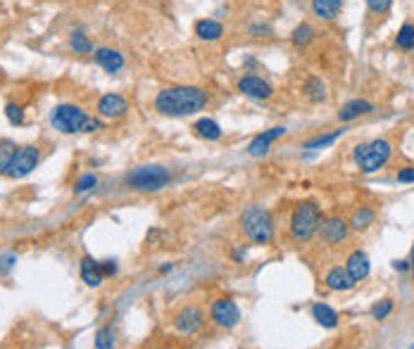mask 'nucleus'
Masks as SVG:
<instances>
[{
    "label": "nucleus",
    "instance_id": "23",
    "mask_svg": "<svg viewBox=\"0 0 414 349\" xmlns=\"http://www.w3.org/2000/svg\"><path fill=\"white\" fill-rule=\"evenodd\" d=\"M312 316H314V321L319 325H324V328H336L338 325V313L333 311L329 304H321V302H317V304L312 307Z\"/></svg>",
    "mask_w": 414,
    "mask_h": 349
},
{
    "label": "nucleus",
    "instance_id": "7",
    "mask_svg": "<svg viewBox=\"0 0 414 349\" xmlns=\"http://www.w3.org/2000/svg\"><path fill=\"white\" fill-rule=\"evenodd\" d=\"M38 162H41V150H38L36 145H24V148H17L15 155H13V160H10L8 169H5V176L15 178V181H17V178H24L38 166Z\"/></svg>",
    "mask_w": 414,
    "mask_h": 349
},
{
    "label": "nucleus",
    "instance_id": "3",
    "mask_svg": "<svg viewBox=\"0 0 414 349\" xmlns=\"http://www.w3.org/2000/svg\"><path fill=\"white\" fill-rule=\"evenodd\" d=\"M240 231L255 245H269L274 240V231H276L272 212L260 205L245 207L243 214H240Z\"/></svg>",
    "mask_w": 414,
    "mask_h": 349
},
{
    "label": "nucleus",
    "instance_id": "13",
    "mask_svg": "<svg viewBox=\"0 0 414 349\" xmlns=\"http://www.w3.org/2000/svg\"><path fill=\"white\" fill-rule=\"evenodd\" d=\"M93 60L98 62V67H102L107 74H119L124 69V55L114 48H95Z\"/></svg>",
    "mask_w": 414,
    "mask_h": 349
},
{
    "label": "nucleus",
    "instance_id": "34",
    "mask_svg": "<svg viewBox=\"0 0 414 349\" xmlns=\"http://www.w3.org/2000/svg\"><path fill=\"white\" fill-rule=\"evenodd\" d=\"M390 5H393V0H367V8H369V13L374 15H386L390 10Z\"/></svg>",
    "mask_w": 414,
    "mask_h": 349
},
{
    "label": "nucleus",
    "instance_id": "15",
    "mask_svg": "<svg viewBox=\"0 0 414 349\" xmlns=\"http://www.w3.org/2000/svg\"><path fill=\"white\" fill-rule=\"evenodd\" d=\"M345 269H348L350 278H353L355 283H362L367 276H369V271H371L369 257H367L362 249H355V252L348 257V261H345Z\"/></svg>",
    "mask_w": 414,
    "mask_h": 349
},
{
    "label": "nucleus",
    "instance_id": "5",
    "mask_svg": "<svg viewBox=\"0 0 414 349\" xmlns=\"http://www.w3.org/2000/svg\"><path fill=\"white\" fill-rule=\"evenodd\" d=\"M171 181L169 169L162 164H143L126 173V185L138 193H158Z\"/></svg>",
    "mask_w": 414,
    "mask_h": 349
},
{
    "label": "nucleus",
    "instance_id": "33",
    "mask_svg": "<svg viewBox=\"0 0 414 349\" xmlns=\"http://www.w3.org/2000/svg\"><path fill=\"white\" fill-rule=\"evenodd\" d=\"M95 185H98V178L93 173H84V176L77 181V185H74V190H77V193H89V190H93Z\"/></svg>",
    "mask_w": 414,
    "mask_h": 349
},
{
    "label": "nucleus",
    "instance_id": "32",
    "mask_svg": "<svg viewBox=\"0 0 414 349\" xmlns=\"http://www.w3.org/2000/svg\"><path fill=\"white\" fill-rule=\"evenodd\" d=\"M390 311H393V302L390 300H381L376 307L371 309V316L376 318V321H383V318L390 316Z\"/></svg>",
    "mask_w": 414,
    "mask_h": 349
},
{
    "label": "nucleus",
    "instance_id": "22",
    "mask_svg": "<svg viewBox=\"0 0 414 349\" xmlns=\"http://www.w3.org/2000/svg\"><path fill=\"white\" fill-rule=\"evenodd\" d=\"M314 36H317V29H314L312 24H307V22H302V24H298L296 29H293L291 43L296 45V48H307V45L314 40Z\"/></svg>",
    "mask_w": 414,
    "mask_h": 349
},
{
    "label": "nucleus",
    "instance_id": "30",
    "mask_svg": "<svg viewBox=\"0 0 414 349\" xmlns=\"http://www.w3.org/2000/svg\"><path fill=\"white\" fill-rule=\"evenodd\" d=\"M5 116H8V121L13 126H22V124H24V109H22L20 104H15V102L5 104Z\"/></svg>",
    "mask_w": 414,
    "mask_h": 349
},
{
    "label": "nucleus",
    "instance_id": "39",
    "mask_svg": "<svg viewBox=\"0 0 414 349\" xmlns=\"http://www.w3.org/2000/svg\"><path fill=\"white\" fill-rule=\"evenodd\" d=\"M393 269H395V271H400V273L410 271V261H407V259H398V261H393Z\"/></svg>",
    "mask_w": 414,
    "mask_h": 349
},
{
    "label": "nucleus",
    "instance_id": "8",
    "mask_svg": "<svg viewBox=\"0 0 414 349\" xmlns=\"http://www.w3.org/2000/svg\"><path fill=\"white\" fill-rule=\"evenodd\" d=\"M210 316H212V321H215V325H220L224 330H231L240 323V309L231 297H222V300L212 302Z\"/></svg>",
    "mask_w": 414,
    "mask_h": 349
},
{
    "label": "nucleus",
    "instance_id": "9",
    "mask_svg": "<svg viewBox=\"0 0 414 349\" xmlns=\"http://www.w3.org/2000/svg\"><path fill=\"white\" fill-rule=\"evenodd\" d=\"M205 325V313L200 311V307L195 304H186L176 311L174 316V328L179 330L181 335H195L200 328Z\"/></svg>",
    "mask_w": 414,
    "mask_h": 349
},
{
    "label": "nucleus",
    "instance_id": "24",
    "mask_svg": "<svg viewBox=\"0 0 414 349\" xmlns=\"http://www.w3.org/2000/svg\"><path fill=\"white\" fill-rule=\"evenodd\" d=\"M374 219H376V214H374L371 207H360V209H355L353 217H350V228L367 231L374 224Z\"/></svg>",
    "mask_w": 414,
    "mask_h": 349
},
{
    "label": "nucleus",
    "instance_id": "27",
    "mask_svg": "<svg viewBox=\"0 0 414 349\" xmlns=\"http://www.w3.org/2000/svg\"><path fill=\"white\" fill-rule=\"evenodd\" d=\"M395 45H398L400 50H412L414 48V24L405 22V24L400 26L398 38H395Z\"/></svg>",
    "mask_w": 414,
    "mask_h": 349
},
{
    "label": "nucleus",
    "instance_id": "19",
    "mask_svg": "<svg viewBox=\"0 0 414 349\" xmlns=\"http://www.w3.org/2000/svg\"><path fill=\"white\" fill-rule=\"evenodd\" d=\"M353 278H350L348 269H341V266H336V269H331L326 273V288L333 290V293H345V290H353L355 288Z\"/></svg>",
    "mask_w": 414,
    "mask_h": 349
},
{
    "label": "nucleus",
    "instance_id": "40",
    "mask_svg": "<svg viewBox=\"0 0 414 349\" xmlns=\"http://www.w3.org/2000/svg\"><path fill=\"white\" fill-rule=\"evenodd\" d=\"M233 259H236V261H245V259H248V252H245V249H236V252H233Z\"/></svg>",
    "mask_w": 414,
    "mask_h": 349
},
{
    "label": "nucleus",
    "instance_id": "12",
    "mask_svg": "<svg viewBox=\"0 0 414 349\" xmlns=\"http://www.w3.org/2000/svg\"><path fill=\"white\" fill-rule=\"evenodd\" d=\"M129 112V102H126L124 95L119 93H105V95L98 100V114L102 119H122V116Z\"/></svg>",
    "mask_w": 414,
    "mask_h": 349
},
{
    "label": "nucleus",
    "instance_id": "35",
    "mask_svg": "<svg viewBox=\"0 0 414 349\" xmlns=\"http://www.w3.org/2000/svg\"><path fill=\"white\" fill-rule=\"evenodd\" d=\"M17 264V254L15 252H5L3 257H0V273H10L15 269Z\"/></svg>",
    "mask_w": 414,
    "mask_h": 349
},
{
    "label": "nucleus",
    "instance_id": "37",
    "mask_svg": "<svg viewBox=\"0 0 414 349\" xmlns=\"http://www.w3.org/2000/svg\"><path fill=\"white\" fill-rule=\"evenodd\" d=\"M98 266H100L102 276H114L117 273V261L107 259V261H98Z\"/></svg>",
    "mask_w": 414,
    "mask_h": 349
},
{
    "label": "nucleus",
    "instance_id": "31",
    "mask_svg": "<svg viewBox=\"0 0 414 349\" xmlns=\"http://www.w3.org/2000/svg\"><path fill=\"white\" fill-rule=\"evenodd\" d=\"M95 347L98 349H112L114 347V333L112 328H100L95 333Z\"/></svg>",
    "mask_w": 414,
    "mask_h": 349
},
{
    "label": "nucleus",
    "instance_id": "38",
    "mask_svg": "<svg viewBox=\"0 0 414 349\" xmlns=\"http://www.w3.org/2000/svg\"><path fill=\"white\" fill-rule=\"evenodd\" d=\"M398 181L400 183H414V166H407L398 171Z\"/></svg>",
    "mask_w": 414,
    "mask_h": 349
},
{
    "label": "nucleus",
    "instance_id": "1",
    "mask_svg": "<svg viewBox=\"0 0 414 349\" xmlns=\"http://www.w3.org/2000/svg\"><path fill=\"white\" fill-rule=\"evenodd\" d=\"M207 104V93L198 86H169L162 88L155 98V109L162 116L181 119L200 112Z\"/></svg>",
    "mask_w": 414,
    "mask_h": 349
},
{
    "label": "nucleus",
    "instance_id": "20",
    "mask_svg": "<svg viewBox=\"0 0 414 349\" xmlns=\"http://www.w3.org/2000/svg\"><path fill=\"white\" fill-rule=\"evenodd\" d=\"M82 278H84V283L89 285V288H100L102 281H105V276H102L100 266H98V261L93 257H84L82 259Z\"/></svg>",
    "mask_w": 414,
    "mask_h": 349
},
{
    "label": "nucleus",
    "instance_id": "26",
    "mask_svg": "<svg viewBox=\"0 0 414 349\" xmlns=\"http://www.w3.org/2000/svg\"><path fill=\"white\" fill-rule=\"evenodd\" d=\"M345 131H348V129H338V131L329 133V136H317V138H312V141L305 143L302 148H305V150H321V148H329V145L336 143Z\"/></svg>",
    "mask_w": 414,
    "mask_h": 349
},
{
    "label": "nucleus",
    "instance_id": "4",
    "mask_svg": "<svg viewBox=\"0 0 414 349\" xmlns=\"http://www.w3.org/2000/svg\"><path fill=\"white\" fill-rule=\"evenodd\" d=\"M319 221H321V207L317 202L312 200L300 202L291 214V238L296 242H307L309 238L317 235Z\"/></svg>",
    "mask_w": 414,
    "mask_h": 349
},
{
    "label": "nucleus",
    "instance_id": "17",
    "mask_svg": "<svg viewBox=\"0 0 414 349\" xmlns=\"http://www.w3.org/2000/svg\"><path fill=\"white\" fill-rule=\"evenodd\" d=\"M343 10V0H312V15L321 22L338 20Z\"/></svg>",
    "mask_w": 414,
    "mask_h": 349
},
{
    "label": "nucleus",
    "instance_id": "29",
    "mask_svg": "<svg viewBox=\"0 0 414 349\" xmlns=\"http://www.w3.org/2000/svg\"><path fill=\"white\" fill-rule=\"evenodd\" d=\"M17 145L13 141H0V173H5V169H8L10 160H13Z\"/></svg>",
    "mask_w": 414,
    "mask_h": 349
},
{
    "label": "nucleus",
    "instance_id": "14",
    "mask_svg": "<svg viewBox=\"0 0 414 349\" xmlns=\"http://www.w3.org/2000/svg\"><path fill=\"white\" fill-rule=\"evenodd\" d=\"M281 136H286V126H276V129H272V131L255 136L248 145V155L250 157H264L269 153V148H272V143Z\"/></svg>",
    "mask_w": 414,
    "mask_h": 349
},
{
    "label": "nucleus",
    "instance_id": "6",
    "mask_svg": "<svg viewBox=\"0 0 414 349\" xmlns=\"http://www.w3.org/2000/svg\"><path fill=\"white\" fill-rule=\"evenodd\" d=\"M390 143L383 141V138H376L371 143H362L355 148V162H358L360 171L365 173H374L381 166H386V162L390 160Z\"/></svg>",
    "mask_w": 414,
    "mask_h": 349
},
{
    "label": "nucleus",
    "instance_id": "16",
    "mask_svg": "<svg viewBox=\"0 0 414 349\" xmlns=\"http://www.w3.org/2000/svg\"><path fill=\"white\" fill-rule=\"evenodd\" d=\"M193 31H195V36H198L200 40L215 43V40H222V36H224V24H222V22L210 20V17H207V20H198V22H195Z\"/></svg>",
    "mask_w": 414,
    "mask_h": 349
},
{
    "label": "nucleus",
    "instance_id": "11",
    "mask_svg": "<svg viewBox=\"0 0 414 349\" xmlns=\"http://www.w3.org/2000/svg\"><path fill=\"white\" fill-rule=\"evenodd\" d=\"M238 93H243L245 98H252V100H269L274 95L272 86L267 84L262 77H255V74H245V77L238 79Z\"/></svg>",
    "mask_w": 414,
    "mask_h": 349
},
{
    "label": "nucleus",
    "instance_id": "18",
    "mask_svg": "<svg viewBox=\"0 0 414 349\" xmlns=\"http://www.w3.org/2000/svg\"><path fill=\"white\" fill-rule=\"evenodd\" d=\"M374 112V104L369 100H362V98H355V100H348L341 107V112H338V119L341 121H353L358 119V116H365V114H371Z\"/></svg>",
    "mask_w": 414,
    "mask_h": 349
},
{
    "label": "nucleus",
    "instance_id": "10",
    "mask_svg": "<svg viewBox=\"0 0 414 349\" xmlns=\"http://www.w3.org/2000/svg\"><path fill=\"white\" fill-rule=\"evenodd\" d=\"M348 231H350V224H345L341 217H329V219L319 221L317 235L326 245H338V242H343L345 238H348Z\"/></svg>",
    "mask_w": 414,
    "mask_h": 349
},
{
    "label": "nucleus",
    "instance_id": "36",
    "mask_svg": "<svg viewBox=\"0 0 414 349\" xmlns=\"http://www.w3.org/2000/svg\"><path fill=\"white\" fill-rule=\"evenodd\" d=\"M272 33V26L269 24H250V36L252 38H267Z\"/></svg>",
    "mask_w": 414,
    "mask_h": 349
},
{
    "label": "nucleus",
    "instance_id": "42",
    "mask_svg": "<svg viewBox=\"0 0 414 349\" xmlns=\"http://www.w3.org/2000/svg\"><path fill=\"white\" fill-rule=\"evenodd\" d=\"M410 269H412V273H414V249H412V261H410Z\"/></svg>",
    "mask_w": 414,
    "mask_h": 349
},
{
    "label": "nucleus",
    "instance_id": "21",
    "mask_svg": "<svg viewBox=\"0 0 414 349\" xmlns=\"http://www.w3.org/2000/svg\"><path fill=\"white\" fill-rule=\"evenodd\" d=\"M193 131L198 133L200 138H205V141H220V138H222V126L217 124L215 119H207V116L195 121Z\"/></svg>",
    "mask_w": 414,
    "mask_h": 349
},
{
    "label": "nucleus",
    "instance_id": "25",
    "mask_svg": "<svg viewBox=\"0 0 414 349\" xmlns=\"http://www.w3.org/2000/svg\"><path fill=\"white\" fill-rule=\"evenodd\" d=\"M305 98L312 102H321L326 100V86L324 81L317 79V77H309L307 84H305Z\"/></svg>",
    "mask_w": 414,
    "mask_h": 349
},
{
    "label": "nucleus",
    "instance_id": "41",
    "mask_svg": "<svg viewBox=\"0 0 414 349\" xmlns=\"http://www.w3.org/2000/svg\"><path fill=\"white\" fill-rule=\"evenodd\" d=\"M171 269H174V266H171V264H169V266H162V269H160V273H169Z\"/></svg>",
    "mask_w": 414,
    "mask_h": 349
},
{
    "label": "nucleus",
    "instance_id": "2",
    "mask_svg": "<svg viewBox=\"0 0 414 349\" xmlns=\"http://www.w3.org/2000/svg\"><path fill=\"white\" fill-rule=\"evenodd\" d=\"M50 124L55 126V131L67 133V136H72V133H95L102 126L100 119L89 116L79 104L72 102L57 104L53 112H50Z\"/></svg>",
    "mask_w": 414,
    "mask_h": 349
},
{
    "label": "nucleus",
    "instance_id": "28",
    "mask_svg": "<svg viewBox=\"0 0 414 349\" xmlns=\"http://www.w3.org/2000/svg\"><path fill=\"white\" fill-rule=\"evenodd\" d=\"M69 45L74 48V52H82V55H89L93 52V43L89 40V36H84L82 31H74L72 38H69Z\"/></svg>",
    "mask_w": 414,
    "mask_h": 349
}]
</instances>
